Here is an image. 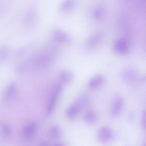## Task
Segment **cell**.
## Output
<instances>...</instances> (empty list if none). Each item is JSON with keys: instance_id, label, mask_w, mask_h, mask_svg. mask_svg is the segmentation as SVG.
Here are the masks:
<instances>
[{"instance_id": "cell-1", "label": "cell", "mask_w": 146, "mask_h": 146, "mask_svg": "<svg viewBox=\"0 0 146 146\" xmlns=\"http://www.w3.org/2000/svg\"><path fill=\"white\" fill-rule=\"evenodd\" d=\"M89 102V98L86 95L79 96L72 105L66 110L65 114L70 119L76 118L82 109L86 107Z\"/></svg>"}, {"instance_id": "cell-2", "label": "cell", "mask_w": 146, "mask_h": 146, "mask_svg": "<svg viewBox=\"0 0 146 146\" xmlns=\"http://www.w3.org/2000/svg\"><path fill=\"white\" fill-rule=\"evenodd\" d=\"M62 84L60 82L55 86L46 108L47 114L50 113L54 108L56 102L62 88Z\"/></svg>"}, {"instance_id": "cell-3", "label": "cell", "mask_w": 146, "mask_h": 146, "mask_svg": "<svg viewBox=\"0 0 146 146\" xmlns=\"http://www.w3.org/2000/svg\"><path fill=\"white\" fill-rule=\"evenodd\" d=\"M124 105L123 99L121 97L117 98L114 100L111 109V115L114 117L119 116L123 111Z\"/></svg>"}, {"instance_id": "cell-4", "label": "cell", "mask_w": 146, "mask_h": 146, "mask_svg": "<svg viewBox=\"0 0 146 146\" xmlns=\"http://www.w3.org/2000/svg\"><path fill=\"white\" fill-rule=\"evenodd\" d=\"M98 136L100 140L104 142L109 141L113 136V132L111 129L107 126L102 127L99 130Z\"/></svg>"}, {"instance_id": "cell-5", "label": "cell", "mask_w": 146, "mask_h": 146, "mask_svg": "<svg viewBox=\"0 0 146 146\" xmlns=\"http://www.w3.org/2000/svg\"><path fill=\"white\" fill-rule=\"evenodd\" d=\"M37 128V125L35 123H32L27 125L23 129V136L27 139L32 138L35 134Z\"/></svg>"}, {"instance_id": "cell-6", "label": "cell", "mask_w": 146, "mask_h": 146, "mask_svg": "<svg viewBox=\"0 0 146 146\" xmlns=\"http://www.w3.org/2000/svg\"><path fill=\"white\" fill-rule=\"evenodd\" d=\"M113 48L115 50L119 53L125 54L127 52L128 49V43L124 39H117L114 43Z\"/></svg>"}, {"instance_id": "cell-7", "label": "cell", "mask_w": 146, "mask_h": 146, "mask_svg": "<svg viewBox=\"0 0 146 146\" xmlns=\"http://www.w3.org/2000/svg\"><path fill=\"white\" fill-rule=\"evenodd\" d=\"M102 39V36L100 34H95L88 38L86 42V46L89 48H94L100 44Z\"/></svg>"}, {"instance_id": "cell-8", "label": "cell", "mask_w": 146, "mask_h": 146, "mask_svg": "<svg viewBox=\"0 0 146 146\" xmlns=\"http://www.w3.org/2000/svg\"><path fill=\"white\" fill-rule=\"evenodd\" d=\"M74 74L71 71L67 70L61 71L59 74V82L63 84H67L73 79Z\"/></svg>"}, {"instance_id": "cell-9", "label": "cell", "mask_w": 146, "mask_h": 146, "mask_svg": "<svg viewBox=\"0 0 146 146\" xmlns=\"http://www.w3.org/2000/svg\"><path fill=\"white\" fill-rule=\"evenodd\" d=\"M105 81L104 76L98 74L93 77L89 82L88 86L91 89L97 88L103 84Z\"/></svg>"}, {"instance_id": "cell-10", "label": "cell", "mask_w": 146, "mask_h": 146, "mask_svg": "<svg viewBox=\"0 0 146 146\" xmlns=\"http://www.w3.org/2000/svg\"><path fill=\"white\" fill-rule=\"evenodd\" d=\"M53 35L54 40L60 43H66L69 40L68 36L64 32L59 29L55 30L53 32Z\"/></svg>"}, {"instance_id": "cell-11", "label": "cell", "mask_w": 146, "mask_h": 146, "mask_svg": "<svg viewBox=\"0 0 146 146\" xmlns=\"http://www.w3.org/2000/svg\"><path fill=\"white\" fill-rule=\"evenodd\" d=\"M35 8L30 9L27 11L24 18V23L26 24H33L37 19V15Z\"/></svg>"}, {"instance_id": "cell-12", "label": "cell", "mask_w": 146, "mask_h": 146, "mask_svg": "<svg viewBox=\"0 0 146 146\" xmlns=\"http://www.w3.org/2000/svg\"><path fill=\"white\" fill-rule=\"evenodd\" d=\"M17 90V85L14 82L10 84L6 89L4 95L5 100L9 101L11 99L15 94Z\"/></svg>"}, {"instance_id": "cell-13", "label": "cell", "mask_w": 146, "mask_h": 146, "mask_svg": "<svg viewBox=\"0 0 146 146\" xmlns=\"http://www.w3.org/2000/svg\"><path fill=\"white\" fill-rule=\"evenodd\" d=\"M84 120L86 123L92 124L95 123L97 120L96 113L93 111L90 110L86 111L84 116Z\"/></svg>"}, {"instance_id": "cell-14", "label": "cell", "mask_w": 146, "mask_h": 146, "mask_svg": "<svg viewBox=\"0 0 146 146\" xmlns=\"http://www.w3.org/2000/svg\"><path fill=\"white\" fill-rule=\"evenodd\" d=\"M50 137L53 139H58L62 135V132L59 127L56 125L51 127L48 131Z\"/></svg>"}, {"instance_id": "cell-15", "label": "cell", "mask_w": 146, "mask_h": 146, "mask_svg": "<svg viewBox=\"0 0 146 146\" xmlns=\"http://www.w3.org/2000/svg\"><path fill=\"white\" fill-rule=\"evenodd\" d=\"M1 131L3 136L6 139H8L10 137L11 131L10 128L7 124L2 123L1 124Z\"/></svg>"}, {"instance_id": "cell-16", "label": "cell", "mask_w": 146, "mask_h": 146, "mask_svg": "<svg viewBox=\"0 0 146 146\" xmlns=\"http://www.w3.org/2000/svg\"><path fill=\"white\" fill-rule=\"evenodd\" d=\"M141 124L142 128L146 130V109L143 111L141 114Z\"/></svg>"}, {"instance_id": "cell-17", "label": "cell", "mask_w": 146, "mask_h": 146, "mask_svg": "<svg viewBox=\"0 0 146 146\" xmlns=\"http://www.w3.org/2000/svg\"><path fill=\"white\" fill-rule=\"evenodd\" d=\"M71 0H67L64 1L61 5L60 7V10L62 11L68 9L71 7V5L72 4Z\"/></svg>"}, {"instance_id": "cell-18", "label": "cell", "mask_w": 146, "mask_h": 146, "mask_svg": "<svg viewBox=\"0 0 146 146\" xmlns=\"http://www.w3.org/2000/svg\"><path fill=\"white\" fill-rule=\"evenodd\" d=\"M140 2L141 3V4H144L146 3V0H139Z\"/></svg>"}]
</instances>
